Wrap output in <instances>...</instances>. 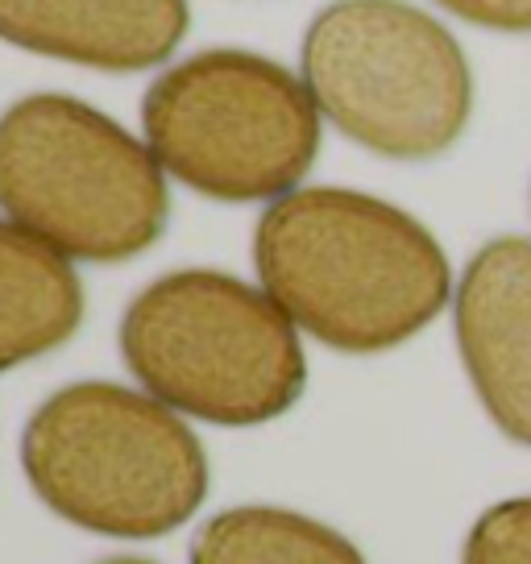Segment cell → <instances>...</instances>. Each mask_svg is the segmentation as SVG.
<instances>
[{
    "mask_svg": "<svg viewBox=\"0 0 531 564\" xmlns=\"http://www.w3.org/2000/svg\"><path fill=\"white\" fill-rule=\"evenodd\" d=\"M436 4L481 30L531 34V0H436Z\"/></svg>",
    "mask_w": 531,
    "mask_h": 564,
    "instance_id": "7c38bea8",
    "label": "cell"
},
{
    "mask_svg": "<svg viewBox=\"0 0 531 564\" xmlns=\"http://www.w3.org/2000/svg\"><path fill=\"white\" fill-rule=\"evenodd\" d=\"M21 469L63 523L112 540L171 535L208 498L204 444L175 406L96 378L54 390L30 415Z\"/></svg>",
    "mask_w": 531,
    "mask_h": 564,
    "instance_id": "7a4b0ae2",
    "label": "cell"
},
{
    "mask_svg": "<svg viewBox=\"0 0 531 564\" xmlns=\"http://www.w3.org/2000/svg\"><path fill=\"white\" fill-rule=\"evenodd\" d=\"M192 564H366L354 540L286 507H229L199 523Z\"/></svg>",
    "mask_w": 531,
    "mask_h": 564,
    "instance_id": "30bf717a",
    "label": "cell"
},
{
    "mask_svg": "<svg viewBox=\"0 0 531 564\" xmlns=\"http://www.w3.org/2000/svg\"><path fill=\"white\" fill-rule=\"evenodd\" d=\"M319 117L373 154L427 162L465 133L474 75L441 21L408 0H333L303 34Z\"/></svg>",
    "mask_w": 531,
    "mask_h": 564,
    "instance_id": "8992f818",
    "label": "cell"
},
{
    "mask_svg": "<svg viewBox=\"0 0 531 564\" xmlns=\"http://www.w3.org/2000/svg\"><path fill=\"white\" fill-rule=\"evenodd\" d=\"M0 212L72 262L117 265L159 246L171 220L154 150L63 91L0 112Z\"/></svg>",
    "mask_w": 531,
    "mask_h": 564,
    "instance_id": "277c9868",
    "label": "cell"
},
{
    "mask_svg": "<svg viewBox=\"0 0 531 564\" xmlns=\"http://www.w3.org/2000/svg\"><path fill=\"white\" fill-rule=\"evenodd\" d=\"M84 324V282L72 258L0 220V373L63 349Z\"/></svg>",
    "mask_w": 531,
    "mask_h": 564,
    "instance_id": "9c48e42d",
    "label": "cell"
},
{
    "mask_svg": "<svg viewBox=\"0 0 531 564\" xmlns=\"http://www.w3.org/2000/svg\"><path fill=\"white\" fill-rule=\"evenodd\" d=\"M145 145L195 195L220 204L283 199L319 154V108L295 70L253 51L213 46L150 84Z\"/></svg>",
    "mask_w": 531,
    "mask_h": 564,
    "instance_id": "5b68a950",
    "label": "cell"
},
{
    "mask_svg": "<svg viewBox=\"0 0 531 564\" xmlns=\"http://www.w3.org/2000/svg\"><path fill=\"white\" fill-rule=\"evenodd\" d=\"M457 349L486 415L531 444V241L481 246L457 286Z\"/></svg>",
    "mask_w": 531,
    "mask_h": 564,
    "instance_id": "52a82bcc",
    "label": "cell"
},
{
    "mask_svg": "<svg viewBox=\"0 0 531 564\" xmlns=\"http://www.w3.org/2000/svg\"><path fill=\"white\" fill-rule=\"evenodd\" d=\"M460 564H531V498H511L481 514Z\"/></svg>",
    "mask_w": 531,
    "mask_h": 564,
    "instance_id": "8fae6325",
    "label": "cell"
},
{
    "mask_svg": "<svg viewBox=\"0 0 531 564\" xmlns=\"http://www.w3.org/2000/svg\"><path fill=\"white\" fill-rule=\"evenodd\" d=\"M96 564H159V561H145V556H129V552H117V556H105Z\"/></svg>",
    "mask_w": 531,
    "mask_h": 564,
    "instance_id": "4fadbf2b",
    "label": "cell"
},
{
    "mask_svg": "<svg viewBox=\"0 0 531 564\" xmlns=\"http://www.w3.org/2000/svg\"><path fill=\"white\" fill-rule=\"evenodd\" d=\"M253 265L300 333L354 357L424 333L453 291L436 237L403 208L349 187L274 199L253 232Z\"/></svg>",
    "mask_w": 531,
    "mask_h": 564,
    "instance_id": "6da1fadb",
    "label": "cell"
},
{
    "mask_svg": "<svg viewBox=\"0 0 531 564\" xmlns=\"http://www.w3.org/2000/svg\"><path fill=\"white\" fill-rule=\"evenodd\" d=\"M121 357L154 399L216 427L279 420L307 387L300 328L262 286L225 270H171L138 291Z\"/></svg>",
    "mask_w": 531,
    "mask_h": 564,
    "instance_id": "3957f363",
    "label": "cell"
},
{
    "mask_svg": "<svg viewBox=\"0 0 531 564\" xmlns=\"http://www.w3.org/2000/svg\"><path fill=\"white\" fill-rule=\"evenodd\" d=\"M187 25V0H0V42L108 75L162 67Z\"/></svg>",
    "mask_w": 531,
    "mask_h": 564,
    "instance_id": "ba28073f",
    "label": "cell"
}]
</instances>
